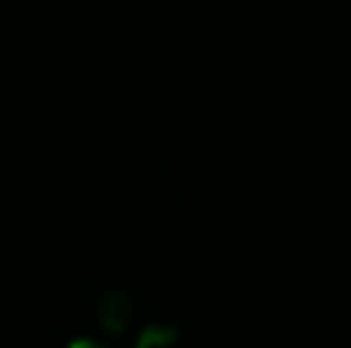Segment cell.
<instances>
[{"mask_svg":"<svg viewBox=\"0 0 351 348\" xmlns=\"http://www.w3.org/2000/svg\"><path fill=\"white\" fill-rule=\"evenodd\" d=\"M69 348H106V345H99V342H75V345H69Z\"/></svg>","mask_w":351,"mask_h":348,"instance_id":"obj_1","label":"cell"}]
</instances>
